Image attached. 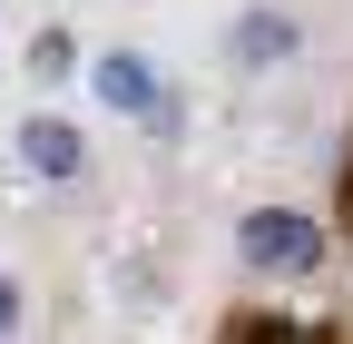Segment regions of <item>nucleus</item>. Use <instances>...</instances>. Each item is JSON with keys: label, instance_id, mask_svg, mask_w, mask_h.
Returning a JSON list of instances; mask_svg holds the SVG:
<instances>
[{"label": "nucleus", "instance_id": "obj_3", "mask_svg": "<svg viewBox=\"0 0 353 344\" xmlns=\"http://www.w3.org/2000/svg\"><path fill=\"white\" fill-rule=\"evenodd\" d=\"M10 157H20V178L50 187V197H79L88 178H99V148H88V128H79L69 108H20Z\"/></svg>", "mask_w": 353, "mask_h": 344}, {"label": "nucleus", "instance_id": "obj_5", "mask_svg": "<svg viewBox=\"0 0 353 344\" xmlns=\"http://www.w3.org/2000/svg\"><path fill=\"white\" fill-rule=\"evenodd\" d=\"M226 344H353L343 325H324V315H285V305H245V315H226Z\"/></svg>", "mask_w": 353, "mask_h": 344}, {"label": "nucleus", "instance_id": "obj_7", "mask_svg": "<svg viewBox=\"0 0 353 344\" xmlns=\"http://www.w3.org/2000/svg\"><path fill=\"white\" fill-rule=\"evenodd\" d=\"M343 236H353V157H343Z\"/></svg>", "mask_w": 353, "mask_h": 344}, {"label": "nucleus", "instance_id": "obj_1", "mask_svg": "<svg viewBox=\"0 0 353 344\" xmlns=\"http://www.w3.org/2000/svg\"><path fill=\"white\" fill-rule=\"evenodd\" d=\"M79 89L99 99L108 118H128V128H148V138H167L176 128V79L148 59V50H88V69H79Z\"/></svg>", "mask_w": 353, "mask_h": 344}, {"label": "nucleus", "instance_id": "obj_4", "mask_svg": "<svg viewBox=\"0 0 353 344\" xmlns=\"http://www.w3.org/2000/svg\"><path fill=\"white\" fill-rule=\"evenodd\" d=\"M294 50H304V20L275 10V0H245L236 30H226V59H236V69H285Z\"/></svg>", "mask_w": 353, "mask_h": 344}, {"label": "nucleus", "instance_id": "obj_6", "mask_svg": "<svg viewBox=\"0 0 353 344\" xmlns=\"http://www.w3.org/2000/svg\"><path fill=\"white\" fill-rule=\"evenodd\" d=\"M20 334H30V276L0 256V344H20Z\"/></svg>", "mask_w": 353, "mask_h": 344}, {"label": "nucleus", "instance_id": "obj_2", "mask_svg": "<svg viewBox=\"0 0 353 344\" xmlns=\"http://www.w3.org/2000/svg\"><path fill=\"white\" fill-rule=\"evenodd\" d=\"M334 227L304 217V207H245L236 217V266L245 276H324Z\"/></svg>", "mask_w": 353, "mask_h": 344}]
</instances>
